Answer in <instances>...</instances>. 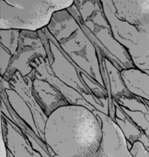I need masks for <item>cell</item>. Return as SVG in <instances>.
Here are the masks:
<instances>
[{
	"label": "cell",
	"mask_w": 149,
	"mask_h": 157,
	"mask_svg": "<svg viewBox=\"0 0 149 157\" xmlns=\"http://www.w3.org/2000/svg\"><path fill=\"white\" fill-rule=\"evenodd\" d=\"M44 135L55 157H94L101 144L102 121L82 106H65L50 115Z\"/></svg>",
	"instance_id": "obj_1"
},
{
	"label": "cell",
	"mask_w": 149,
	"mask_h": 157,
	"mask_svg": "<svg viewBox=\"0 0 149 157\" xmlns=\"http://www.w3.org/2000/svg\"><path fill=\"white\" fill-rule=\"evenodd\" d=\"M102 140L94 157H149V152L139 140L128 147L121 128L113 120L101 117Z\"/></svg>",
	"instance_id": "obj_2"
},
{
	"label": "cell",
	"mask_w": 149,
	"mask_h": 157,
	"mask_svg": "<svg viewBox=\"0 0 149 157\" xmlns=\"http://www.w3.org/2000/svg\"><path fill=\"white\" fill-rule=\"evenodd\" d=\"M52 13L37 12L11 6L0 0V28L37 30L47 25Z\"/></svg>",
	"instance_id": "obj_3"
},
{
	"label": "cell",
	"mask_w": 149,
	"mask_h": 157,
	"mask_svg": "<svg viewBox=\"0 0 149 157\" xmlns=\"http://www.w3.org/2000/svg\"><path fill=\"white\" fill-rule=\"evenodd\" d=\"M119 19L134 27L149 25V0H113Z\"/></svg>",
	"instance_id": "obj_4"
}]
</instances>
